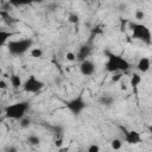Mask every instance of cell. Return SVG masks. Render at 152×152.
<instances>
[{
    "label": "cell",
    "instance_id": "6da1fadb",
    "mask_svg": "<svg viewBox=\"0 0 152 152\" xmlns=\"http://www.w3.org/2000/svg\"><path fill=\"white\" fill-rule=\"evenodd\" d=\"M104 55L107 57L104 68L108 72H116V71L122 72V71H127L131 68V64L124 57H121L116 53H113L109 50H104Z\"/></svg>",
    "mask_w": 152,
    "mask_h": 152
},
{
    "label": "cell",
    "instance_id": "7a4b0ae2",
    "mask_svg": "<svg viewBox=\"0 0 152 152\" xmlns=\"http://www.w3.org/2000/svg\"><path fill=\"white\" fill-rule=\"evenodd\" d=\"M30 108V103L27 101H20L15 102L13 104H10L5 108V115L8 119L13 120H20L21 118L25 116V113Z\"/></svg>",
    "mask_w": 152,
    "mask_h": 152
},
{
    "label": "cell",
    "instance_id": "3957f363",
    "mask_svg": "<svg viewBox=\"0 0 152 152\" xmlns=\"http://www.w3.org/2000/svg\"><path fill=\"white\" fill-rule=\"evenodd\" d=\"M128 27L132 30V36L135 39L142 40L146 44H151V32L150 28L140 23H133L128 21Z\"/></svg>",
    "mask_w": 152,
    "mask_h": 152
},
{
    "label": "cell",
    "instance_id": "277c9868",
    "mask_svg": "<svg viewBox=\"0 0 152 152\" xmlns=\"http://www.w3.org/2000/svg\"><path fill=\"white\" fill-rule=\"evenodd\" d=\"M32 43L33 42L30 38L13 40V42H10L7 44V49H8L10 53L13 56H21L30 50V48L32 46Z\"/></svg>",
    "mask_w": 152,
    "mask_h": 152
},
{
    "label": "cell",
    "instance_id": "5b68a950",
    "mask_svg": "<svg viewBox=\"0 0 152 152\" xmlns=\"http://www.w3.org/2000/svg\"><path fill=\"white\" fill-rule=\"evenodd\" d=\"M21 88L26 91V93H39L43 88H44V82H42L40 80H38L34 75L28 76V78H26L23 82Z\"/></svg>",
    "mask_w": 152,
    "mask_h": 152
},
{
    "label": "cell",
    "instance_id": "8992f818",
    "mask_svg": "<svg viewBox=\"0 0 152 152\" xmlns=\"http://www.w3.org/2000/svg\"><path fill=\"white\" fill-rule=\"evenodd\" d=\"M65 107H66L74 115H78V114H81V113L86 109L87 102L84 101V99H83L82 95H78V96L74 97L72 100L68 101V102L65 103Z\"/></svg>",
    "mask_w": 152,
    "mask_h": 152
},
{
    "label": "cell",
    "instance_id": "52a82bcc",
    "mask_svg": "<svg viewBox=\"0 0 152 152\" xmlns=\"http://www.w3.org/2000/svg\"><path fill=\"white\" fill-rule=\"evenodd\" d=\"M121 129L125 132V140L126 142H128L129 145H137L141 141V137H140V133L134 131V129H131V131H127L126 128L121 127Z\"/></svg>",
    "mask_w": 152,
    "mask_h": 152
},
{
    "label": "cell",
    "instance_id": "ba28073f",
    "mask_svg": "<svg viewBox=\"0 0 152 152\" xmlns=\"http://www.w3.org/2000/svg\"><path fill=\"white\" fill-rule=\"evenodd\" d=\"M80 71L83 76H90L95 72V64L89 59H83L80 64Z\"/></svg>",
    "mask_w": 152,
    "mask_h": 152
},
{
    "label": "cell",
    "instance_id": "9c48e42d",
    "mask_svg": "<svg viewBox=\"0 0 152 152\" xmlns=\"http://www.w3.org/2000/svg\"><path fill=\"white\" fill-rule=\"evenodd\" d=\"M151 68V59L148 57H141L137 64V69L140 71V72H147Z\"/></svg>",
    "mask_w": 152,
    "mask_h": 152
},
{
    "label": "cell",
    "instance_id": "30bf717a",
    "mask_svg": "<svg viewBox=\"0 0 152 152\" xmlns=\"http://www.w3.org/2000/svg\"><path fill=\"white\" fill-rule=\"evenodd\" d=\"M90 46L89 45H82L80 49H78V52L76 53V59L77 61H83V59H87V57L90 55Z\"/></svg>",
    "mask_w": 152,
    "mask_h": 152
},
{
    "label": "cell",
    "instance_id": "8fae6325",
    "mask_svg": "<svg viewBox=\"0 0 152 152\" xmlns=\"http://www.w3.org/2000/svg\"><path fill=\"white\" fill-rule=\"evenodd\" d=\"M10 82H11V86L13 87V89H19L23 86V81L18 75H12L10 77Z\"/></svg>",
    "mask_w": 152,
    "mask_h": 152
},
{
    "label": "cell",
    "instance_id": "7c38bea8",
    "mask_svg": "<svg viewBox=\"0 0 152 152\" xmlns=\"http://www.w3.org/2000/svg\"><path fill=\"white\" fill-rule=\"evenodd\" d=\"M114 97L113 96H110V95H102L101 97H100V103L102 104V106H106V107H109V106H112L113 103H114Z\"/></svg>",
    "mask_w": 152,
    "mask_h": 152
},
{
    "label": "cell",
    "instance_id": "4fadbf2b",
    "mask_svg": "<svg viewBox=\"0 0 152 152\" xmlns=\"http://www.w3.org/2000/svg\"><path fill=\"white\" fill-rule=\"evenodd\" d=\"M10 37H12V32H7V31H2V30L0 31V48L7 43Z\"/></svg>",
    "mask_w": 152,
    "mask_h": 152
},
{
    "label": "cell",
    "instance_id": "5bb4252c",
    "mask_svg": "<svg viewBox=\"0 0 152 152\" xmlns=\"http://www.w3.org/2000/svg\"><path fill=\"white\" fill-rule=\"evenodd\" d=\"M31 4H32L31 0H10V5H12L14 7L27 6V5H31Z\"/></svg>",
    "mask_w": 152,
    "mask_h": 152
},
{
    "label": "cell",
    "instance_id": "9a60e30c",
    "mask_svg": "<svg viewBox=\"0 0 152 152\" xmlns=\"http://www.w3.org/2000/svg\"><path fill=\"white\" fill-rule=\"evenodd\" d=\"M141 82V76L138 75V74H133L132 77H131V86L133 88H137Z\"/></svg>",
    "mask_w": 152,
    "mask_h": 152
},
{
    "label": "cell",
    "instance_id": "2e32d148",
    "mask_svg": "<svg viewBox=\"0 0 152 152\" xmlns=\"http://www.w3.org/2000/svg\"><path fill=\"white\" fill-rule=\"evenodd\" d=\"M27 142H28L30 145H33V146L39 145V144H40V138H39L38 135L31 134V135H28V138H27Z\"/></svg>",
    "mask_w": 152,
    "mask_h": 152
},
{
    "label": "cell",
    "instance_id": "e0dca14e",
    "mask_svg": "<svg viewBox=\"0 0 152 152\" xmlns=\"http://www.w3.org/2000/svg\"><path fill=\"white\" fill-rule=\"evenodd\" d=\"M30 53H31V56H32L33 58H40V57H43V51H42V49H39V48H33V49H31Z\"/></svg>",
    "mask_w": 152,
    "mask_h": 152
},
{
    "label": "cell",
    "instance_id": "ac0fdd59",
    "mask_svg": "<svg viewBox=\"0 0 152 152\" xmlns=\"http://www.w3.org/2000/svg\"><path fill=\"white\" fill-rule=\"evenodd\" d=\"M110 146H112L113 150H120L121 146H122V141L120 139H113L110 141Z\"/></svg>",
    "mask_w": 152,
    "mask_h": 152
},
{
    "label": "cell",
    "instance_id": "d6986e66",
    "mask_svg": "<svg viewBox=\"0 0 152 152\" xmlns=\"http://www.w3.org/2000/svg\"><path fill=\"white\" fill-rule=\"evenodd\" d=\"M68 20H69V23H71V24H77V23L80 21V17H78L76 13H70L69 17H68Z\"/></svg>",
    "mask_w": 152,
    "mask_h": 152
},
{
    "label": "cell",
    "instance_id": "ffe728a7",
    "mask_svg": "<svg viewBox=\"0 0 152 152\" xmlns=\"http://www.w3.org/2000/svg\"><path fill=\"white\" fill-rule=\"evenodd\" d=\"M145 18V13L142 12V10H137L135 11V19L137 20H142Z\"/></svg>",
    "mask_w": 152,
    "mask_h": 152
},
{
    "label": "cell",
    "instance_id": "44dd1931",
    "mask_svg": "<svg viewBox=\"0 0 152 152\" xmlns=\"http://www.w3.org/2000/svg\"><path fill=\"white\" fill-rule=\"evenodd\" d=\"M65 58L69 62H74V61H76V53H74V52H66Z\"/></svg>",
    "mask_w": 152,
    "mask_h": 152
},
{
    "label": "cell",
    "instance_id": "7402d4cb",
    "mask_svg": "<svg viewBox=\"0 0 152 152\" xmlns=\"http://www.w3.org/2000/svg\"><path fill=\"white\" fill-rule=\"evenodd\" d=\"M114 75L112 76V81L113 82H118V81H120L121 78H122V75H121V72L120 71H116V72H113Z\"/></svg>",
    "mask_w": 152,
    "mask_h": 152
},
{
    "label": "cell",
    "instance_id": "603a6c76",
    "mask_svg": "<svg viewBox=\"0 0 152 152\" xmlns=\"http://www.w3.org/2000/svg\"><path fill=\"white\" fill-rule=\"evenodd\" d=\"M30 124H31V120H30V119H27V118H21V119H20V125H21V127H28Z\"/></svg>",
    "mask_w": 152,
    "mask_h": 152
},
{
    "label": "cell",
    "instance_id": "cb8c5ba5",
    "mask_svg": "<svg viewBox=\"0 0 152 152\" xmlns=\"http://www.w3.org/2000/svg\"><path fill=\"white\" fill-rule=\"evenodd\" d=\"M100 151V147L95 144H91L89 147H88V152H99Z\"/></svg>",
    "mask_w": 152,
    "mask_h": 152
},
{
    "label": "cell",
    "instance_id": "d4e9b609",
    "mask_svg": "<svg viewBox=\"0 0 152 152\" xmlns=\"http://www.w3.org/2000/svg\"><path fill=\"white\" fill-rule=\"evenodd\" d=\"M6 88H7L6 82H5V81H2V80H0V89H6Z\"/></svg>",
    "mask_w": 152,
    "mask_h": 152
},
{
    "label": "cell",
    "instance_id": "484cf974",
    "mask_svg": "<svg viewBox=\"0 0 152 152\" xmlns=\"http://www.w3.org/2000/svg\"><path fill=\"white\" fill-rule=\"evenodd\" d=\"M5 150H6V151H12V152H15V151H17V148H15V147H12V146H10V147H6Z\"/></svg>",
    "mask_w": 152,
    "mask_h": 152
},
{
    "label": "cell",
    "instance_id": "4316f807",
    "mask_svg": "<svg viewBox=\"0 0 152 152\" xmlns=\"http://www.w3.org/2000/svg\"><path fill=\"white\" fill-rule=\"evenodd\" d=\"M55 145H56V146H58V147H59V146H61V145H62V140H56V141H55Z\"/></svg>",
    "mask_w": 152,
    "mask_h": 152
},
{
    "label": "cell",
    "instance_id": "83f0119b",
    "mask_svg": "<svg viewBox=\"0 0 152 152\" xmlns=\"http://www.w3.org/2000/svg\"><path fill=\"white\" fill-rule=\"evenodd\" d=\"M32 2H38V4H40V2H43L44 0H31Z\"/></svg>",
    "mask_w": 152,
    "mask_h": 152
},
{
    "label": "cell",
    "instance_id": "f1b7e54d",
    "mask_svg": "<svg viewBox=\"0 0 152 152\" xmlns=\"http://www.w3.org/2000/svg\"><path fill=\"white\" fill-rule=\"evenodd\" d=\"M86 1H88V2H91V1H94V0H86Z\"/></svg>",
    "mask_w": 152,
    "mask_h": 152
}]
</instances>
